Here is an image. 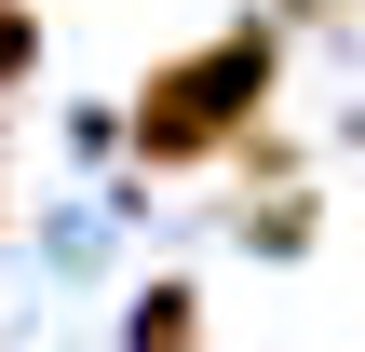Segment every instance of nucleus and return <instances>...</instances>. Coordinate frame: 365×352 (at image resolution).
<instances>
[{
  "instance_id": "nucleus-1",
  "label": "nucleus",
  "mask_w": 365,
  "mask_h": 352,
  "mask_svg": "<svg viewBox=\"0 0 365 352\" xmlns=\"http://www.w3.org/2000/svg\"><path fill=\"white\" fill-rule=\"evenodd\" d=\"M271 68H284L271 27H230V41L176 54V68L135 95V149H149V163H203V149H230V136L271 109Z\"/></svg>"
},
{
  "instance_id": "nucleus-3",
  "label": "nucleus",
  "mask_w": 365,
  "mask_h": 352,
  "mask_svg": "<svg viewBox=\"0 0 365 352\" xmlns=\"http://www.w3.org/2000/svg\"><path fill=\"white\" fill-rule=\"evenodd\" d=\"M27 68H41V14H27V0H0V81H27Z\"/></svg>"
},
{
  "instance_id": "nucleus-2",
  "label": "nucleus",
  "mask_w": 365,
  "mask_h": 352,
  "mask_svg": "<svg viewBox=\"0 0 365 352\" xmlns=\"http://www.w3.org/2000/svg\"><path fill=\"white\" fill-rule=\"evenodd\" d=\"M135 352H203V312H190V285H149V298H135Z\"/></svg>"
}]
</instances>
